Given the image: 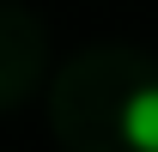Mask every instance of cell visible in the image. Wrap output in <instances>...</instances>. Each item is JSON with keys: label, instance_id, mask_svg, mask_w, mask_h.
I'll list each match as a JSON object with an SVG mask.
<instances>
[{"label": "cell", "instance_id": "6da1fadb", "mask_svg": "<svg viewBox=\"0 0 158 152\" xmlns=\"http://www.w3.org/2000/svg\"><path fill=\"white\" fill-rule=\"evenodd\" d=\"M122 140L134 152H158V85H134L122 103Z\"/></svg>", "mask_w": 158, "mask_h": 152}]
</instances>
